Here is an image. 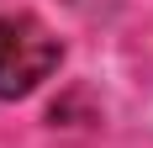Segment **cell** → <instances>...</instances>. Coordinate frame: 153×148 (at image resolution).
I'll use <instances>...</instances> for the list:
<instances>
[{
  "instance_id": "7a4b0ae2",
  "label": "cell",
  "mask_w": 153,
  "mask_h": 148,
  "mask_svg": "<svg viewBox=\"0 0 153 148\" xmlns=\"http://www.w3.org/2000/svg\"><path fill=\"white\" fill-rule=\"evenodd\" d=\"M79 11H111V5H116V0H74Z\"/></svg>"
},
{
  "instance_id": "6da1fadb",
  "label": "cell",
  "mask_w": 153,
  "mask_h": 148,
  "mask_svg": "<svg viewBox=\"0 0 153 148\" xmlns=\"http://www.w3.org/2000/svg\"><path fill=\"white\" fill-rule=\"evenodd\" d=\"M58 37L27 11H0V101H21L58 69Z\"/></svg>"
}]
</instances>
